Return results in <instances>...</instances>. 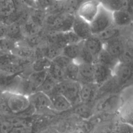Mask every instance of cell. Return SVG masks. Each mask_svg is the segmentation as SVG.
<instances>
[{"label": "cell", "mask_w": 133, "mask_h": 133, "mask_svg": "<svg viewBox=\"0 0 133 133\" xmlns=\"http://www.w3.org/2000/svg\"><path fill=\"white\" fill-rule=\"evenodd\" d=\"M75 15L68 13L47 14L44 23L52 32H64L72 30Z\"/></svg>", "instance_id": "6da1fadb"}, {"label": "cell", "mask_w": 133, "mask_h": 133, "mask_svg": "<svg viewBox=\"0 0 133 133\" xmlns=\"http://www.w3.org/2000/svg\"><path fill=\"white\" fill-rule=\"evenodd\" d=\"M10 113L21 114L31 105L28 96L19 92L7 91L3 93Z\"/></svg>", "instance_id": "7a4b0ae2"}, {"label": "cell", "mask_w": 133, "mask_h": 133, "mask_svg": "<svg viewBox=\"0 0 133 133\" xmlns=\"http://www.w3.org/2000/svg\"><path fill=\"white\" fill-rule=\"evenodd\" d=\"M81 84L79 82L70 79H65L57 83L51 92L60 93L63 95L72 104L80 102L79 92Z\"/></svg>", "instance_id": "3957f363"}, {"label": "cell", "mask_w": 133, "mask_h": 133, "mask_svg": "<svg viewBox=\"0 0 133 133\" xmlns=\"http://www.w3.org/2000/svg\"><path fill=\"white\" fill-rule=\"evenodd\" d=\"M89 23L92 35H98L113 24L112 12L101 4L97 14Z\"/></svg>", "instance_id": "277c9868"}, {"label": "cell", "mask_w": 133, "mask_h": 133, "mask_svg": "<svg viewBox=\"0 0 133 133\" xmlns=\"http://www.w3.org/2000/svg\"><path fill=\"white\" fill-rule=\"evenodd\" d=\"M113 76L120 86L130 83L133 77V62L119 61L113 70Z\"/></svg>", "instance_id": "5b68a950"}, {"label": "cell", "mask_w": 133, "mask_h": 133, "mask_svg": "<svg viewBox=\"0 0 133 133\" xmlns=\"http://www.w3.org/2000/svg\"><path fill=\"white\" fill-rule=\"evenodd\" d=\"M101 3L98 0H86L80 5L76 15L90 23L97 14Z\"/></svg>", "instance_id": "8992f818"}, {"label": "cell", "mask_w": 133, "mask_h": 133, "mask_svg": "<svg viewBox=\"0 0 133 133\" xmlns=\"http://www.w3.org/2000/svg\"><path fill=\"white\" fill-rule=\"evenodd\" d=\"M30 104L36 110L42 111L52 109L49 96L44 92L37 90L28 96Z\"/></svg>", "instance_id": "52a82bcc"}, {"label": "cell", "mask_w": 133, "mask_h": 133, "mask_svg": "<svg viewBox=\"0 0 133 133\" xmlns=\"http://www.w3.org/2000/svg\"><path fill=\"white\" fill-rule=\"evenodd\" d=\"M80 102L89 104L95 99L100 87L95 83H81Z\"/></svg>", "instance_id": "ba28073f"}, {"label": "cell", "mask_w": 133, "mask_h": 133, "mask_svg": "<svg viewBox=\"0 0 133 133\" xmlns=\"http://www.w3.org/2000/svg\"><path fill=\"white\" fill-rule=\"evenodd\" d=\"M72 30L82 41L86 39L92 35L90 23L76 14L75 16Z\"/></svg>", "instance_id": "9c48e42d"}, {"label": "cell", "mask_w": 133, "mask_h": 133, "mask_svg": "<svg viewBox=\"0 0 133 133\" xmlns=\"http://www.w3.org/2000/svg\"><path fill=\"white\" fill-rule=\"evenodd\" d=\"M113 76V71L98 62L94 63V82L101 86Z\"/></svg>", "instance_id": "30bf717a"}, {"label": "cell", "mask_w": 133, "mask_h": 133, "mask_svg": "<svg viewBox=\"0 0 133 133\" xmlns=\"http://www.w3.org/2000/svg\"><path fill=\"white\" fill-rule=\"evenodd\" d=\"M51 100L52 109L57 111H66L72 107L71 103L62 94L55 92H51L47 94Z\"/></svg>", "instance_id": "8fae6325"}, {"label": "cell", "mask_w": 133, "mask_h": 133, "mask_svg": "<svg viewBox=\"0 0 133 133\" xmlns=\"http://www.w3.org/2000/svg\"><path fill=\"white\" fill-rule=\"evenodd\" d=\"M83 44L90 54L96 59L103 49V42L96 35H92L83 41Z\"/></svg>", "instance_id": "7c38bea8"}, {"label": "cell", "mask_w": 133, "mask_h": 133, "mask_svg": "<svg viewBox=\"0 0 133 133\" xmlns=\"http://www.w3.org/2000/svg\"><path fill=\"white\" fill-rule=\"evenodd\" d=\"M125 43L119 36L104 43L103 48L118 59L124 49Z\"/></svg>", "instance_id": "4fadbf2b"}, {"label": "cell", "mask_w": 133, "mask_h": 133, "mask_svg": "<svg viewBox=\"0 0 133 133\" xmlns=\"http://www.w3.org/2000/svg\"><path fill=\"white\" fill-rule=\"evenodd\" d=\"M121 98L118 95L111 94L101 100L97 109L100 111H110L115 110L118 107Z\"/></svg>", "instance_id": "5bb4252c"}, {"label": "cell", "mask_w": 133, "mask_h": 133, "mask_svg": "<svg viewBox=\"0 0 133 133\" xmlns=\"http://www.w3.org/2000/svg\"><path fill=\"white\" fill-rule=\"evenodd\" d=\"M78 64L79 73V82L81 83H94V63L82 62Z\"/></svg>", "instance_id": "9a60e30c"}, {"label": "cell", "mask_w": 133, "mask_h": 133, "mask_svg": "<svg viewBox=\"0 0 133 133\" xmlns=\"http://www.w3.org/2000/svg\"><path fill=\"white\" fill-rule=\"evenodd\" d=\"M113 24L119 27H125L133 23L130 14L125 9H121L112 12Z\"/></svg>", "instance_id": "2e32d148"}, {"label": "cell", "mask_w": 133, "mask_h": 133, "mask_svg": "<svg viewBox=\"0 0 133 133\" xmlns=\"http://www.w3.org/2000/svg\"><path fill=\"white\" fill-rule=\"evenodd\" d=\"M16 12L17 6L15 0H0V17L3 21Z\"/></svg>", "instance_id": "e0dca14e"}, {"label": "cell", "mask_w": 133, "mask_h": 133, "mask_svg": "<svg viewBox=\"0 0 133 133\" xmlns=\"http://www.w3.org/2000/svg\"><path fill=\"white\" fill-rule=\"evenodd\" d=\"M96 62L108 67L113 71L118 63L119 60L103 48L98 56Z\"/></svg>", "instance_id": "ac0fdd59"}, {"label": "cell", "mask_w": 133, "mask_h": 133, "mask_svg": "<svg viewBox=\"0 0 133 133\" xmlns=\"http://www.w3.org/2000/svg\"><path fill=\"white\" fill-rule=\"evenodd\" d=\"M82 41L78 43L68 44L64 46L62 49V54L75 61L78 57L82 45Z\"/></svg>", "instance_id": "d6986e66"}, {"label": "cell", "mask_w": 133, "mask_h": 133, "mask_svg": "<svg viewBox=\"0 0 133 133\" xmlns=\"http://www.w3.org/2000/svg\"><path fill=\"white\" fill-rule=\"evenodd\" d=\"M48 73L58 83L66 79L65 69L51 61L48 70Z\"/></svg>", "instance_id": "ffe728a7"}, {"label": "cell", "mask_w": 133, "mask_h": 133, "mask_svg": "<svg viewBox=\"0 0 133 133\" xmlns=\"http://www.w3.org/2000/svg\"><path fill=\"white\" fill-rule=\"evenodd\" d=\"M101 4L109 10L114 11L126 9L128 2L127 0H99Z\"/></svg>", "instance_id": "44dd1931"}, {"label": "cell", "mask_w": 133, "mask_h": 133, "mask_svg": "<svg viewBox=\"0 0 133 133\" xmlns=\"http://www.w3.org/2000/svg\"><path fill=\"white\" fill-rule=\"evenodd\" d=\"M62 48L49 43V44L42 48L39 53L42 57H45L52 61L56 57L62 54Z\"/></svg>", "instance_id": "7402d4cb"}, {"label": "cell", "mask_w": 133, "mask_h": 133, "mask_svg": "<svg viewBox=\"0 0 133 133\" xmlns=\"http://www.w3.org/2000/svg\"><path fill=\"white\" fill-rule=\"evenodd\" d=\"M21 26L24 37L39 33L42 27L32 20L30 18Z\"/></svg>", "instance_id": "603a6c76"}, {"label": "cell", "mask_w": 133, "mask_h": 133, "mask_svg": "<svg viewBox=\"0 0 133 133\" xmlns=\"http://www.w3.org/2000/svg\"><path fill=\"white\" fill-rule=\"evenodd\" d=\"M119 34L120 30L119 27L113 24L99 34L96 35H97L104 43L111 39L119 36Z\"/></svg>", "instance_id": "cb8c5ba5"}, {"label": "cell", "mask_w": 133, "mask_h": 133, "mask_svg": "<svg viewBox=\"0 0 133 133\" xmlns=\"http://www.w3.org/2000/svg\"><path fill=\"white\" fill-rule=\"evenodd\" d=\"M7 37L17 42L23 36L21 31V26L17 22H14L7 25Z\"/></svg>", "instance_id": "d4e9b609"}, {"label": "cell", "mask_w": 133, "mask_h": 133, "mask_svg": "<svg viewBox=\"0 0 133 133\" xmlns=\"http://www.w3.org/2000/svg\"><path fill=\"white\" fill-rule=\"evenodd\" d=\"M12 53L16 56L27 59H32L35 56V51L29 46H16Z\"/></svg>", "instance_id": "484cf974"}, {"label": "cell", "mask_w": 133, "mask_h": 133, "mask_svg": "<svg viewBox=\"0 0 133 133\" xmlns=\"http://www.w3.org/2000/svg\"><path fill=\"white\" fill-rule=\"evenodd\" d=\"M65 76L68 79L79 82L78 64L73 61L65 69Z\"/></svg>", "instance_id": "4316f807"}, {"label": "cell", "mask_w": 133, "mask_h": 133, "mask_svg": "<svg viewBox=\"0 0 133 133\" xmlns=\"http://www.w3.org/2000/svg\"><path fill=\"white\" fill-rule=\"evenodd\" d=\"M119 61L133 62V43L125 42L124 49L118 58Z\"/></svg>", "instance_id": "83f0119b"}, {"label": "cell", "mask_w": 133, "mask_h": 133, "mask_svg": "<svg viewBox=\"0 0 133 133\" xmlns=\"http://www.w3.org/2000/svg\"><path fill=\"white\" fill-rule=\"evenodd\" d=\"M46 15L47 13L45 10L37 7L33 9V10L30 13V18L36 24L42 26L44 24Z\"/></svg>", "instance_id": "f1b7e54d"}, {"label": "cell", "mask_w": 133, "mask_h": 133, "mask_svg": "<svg viewBox=\"0 0 133 133\" xmlns=\"http://www.w3.org/2000/svg\"><path fill=\"white\" fill-rule=\"evenodd\" d=\"M57 83V82H56L48 73H47L45 79L37 90L42 91L48 94L52 91Z\"/></svg>", "instance_id": "f546056e"}, {"label": "cell", "mask_w": 133, "mask_h": 133, "mask_svg": "<svg viewBox=\"0 0 133 133\" xmlns=\"http://www.w3.org/2000/svg\"><path fill=\"white\" fill-rule=\"evenodd\" d=\"M51 61L48 58L42 57L36 58L32 63V69L34 71H41L47 70L50 66Z\"/></svg>", "instance_id": "4dcf8cb0"}, {"label": "cell", "mask_w": 133, "mask_h": 133, "mask_svg": "<svg viewBox=\"0 0 133 133\" xmlns=\"http://www.w3.org/2000/svg\"><path fill=\"white\" fill-rule=\"evenodd\" d=\"M24 67L16 62H13L1 66L0 69L4 72L9 74H18L23 70Z\"/></svg>", "instance_id": "1f68e13d"}, {"label": "cell", "mask_w": 133, "mask_h": 133, "mask_svg": "<svg viewBox=\"0 0 133 133\" xmlns=\"http://www.w3.org/2000/svg\"><path fill=\"white\" fill-rule=\"evenodd\" d=\"M17 46V42L8 37H4L0 38V50L12 52V50Z\"/></svg>", "instance_id": "d6a6232c"}, {"label": "cell", "mask_w": 133, "mask_h": 133, "mask_svg": "<svg viewBox=\"0 0 133 133\" xmlns=\"http://www.w3.org/2000/svg\"><path fill=\"white\" fill-rule=\"evenodd\" d=\"M82 3L81 0H64L65 12L76 15Z\"/></svg>", "instance_id": "836d02e7"}, {"label": "cell", "mask_w": 133, "mask_h": 133, "mask_svg": "<svg viewBox=\"0 0 133 133\" xmlns=\"http://www.w3.org/2000/svg\"><path fill=\"white\" fill-rule=\"evenodd\" d=\"M62 36L65 45L78 43L82 40L72 30L62 32Z\"/></svg>", "instance_id": "e575fe53"}, {"label": "cell", "mask_w": 133, "mask_h": 133, "mask_svg": "<svg viewBox=\"0 0 133 133\" xmlns=\"http://www.w3.org/2000/svg\"><path fill=\"white\" fill-rule=\"evenodd\" d=\"M52 61L60 65V66L62 67L63 68L65 69L66 66L73 60L61 54L57 57H56Z\"/></svg>", "instance_id": "d590c367"}, {"label": "cell", "mask_w": 133, "mask_h": 133, "mask_svg": "<svg viewBox=\"0 0 133 133\" xmlns=\"http://www.w3.org/2000/svg\"><path fill=\"white\" fill-rule=\"evenodd\" d=\"M24 41H25L27 45L33 48L38 45L41 42V38L38 33L35 35L24 37Z\"/></svg>", "instance_id": "8d00e7d4"}, {"label": "cell", "mask_w": 133, "mask_h": 133, "mask_svg": "<svg viewBox=\"0 0 133 133\" xmlns=\"http://www.w3.org/2000/svg\"><path fill=\"white\" fill-rule=\"evenodd\" d=\"M88 104H85L82 103L81 104L78 105L75 109V112L77 114H79L81 116H89L90 115L91 111L88 107Z\"/></svg>", "instance_id": "74e56055"}, {"label": "cell", "mask_w": 133, "mask_h": 133, "mask_svg": "<svg viewBox=\"0 0 133 133\" xmlns=\"http://www.w3.org/2000/svg\"><path fill=\"white\" fill-rule=\"evenodd\" d=\"M117 132H133V125L127 122L118 125L116 128Z\"/></svg>", "instance_id": "f35d334b"}, {"label": "cell", "mask_w": 133, "mask_h": 133, "mask_svg": "<svg viewBox=\"0 0 133 133\" xmlns=\"http://www.w3.org/2000/svg\"><path fill=\"white\" fill-rule=\"evenodd\" d=\"M13 128V124L8 119L0 124V131L2 132H10Z\"/></svg>", "instance_id": "ab89813d"}, {"label": "cell", "mask_w": 133, "mask_h": 133, "mask_svg": "<svg viewBox=\"0 0 133 133\" xmlns=\"http://www.w3.org/2000/svg\"><path fill=\"white\" fill-rule=\"evenodd\" d=\"M56 0H37L38 7L44 10H46L51 6Z\"/></svg>", "instance_id": "60d3db41"}, {"label": "cell", "mask_w": 133, "mask_h": 133, "mask_svg": "<svg viewBox=\"0 0 133 133\" xmlns=\"http://www.w3.org/2000/svg\"><path fill=\"white\" fill-rule=\"evenodd\" d=\"M22 3L28 7L33 9L38 7L36 0H21Z\"/></svg>", "instance_id": "b9f144b4"}, {"label": "cell", "mask_w": 133, "mask_h": 133, "mask_svg": "<svg viewBox=\"0 0 133 133\" xmlns=\"http://www.w3.org/2000/svg\"><path fill=\"white\" fill-rule=\"evenodd\" d=\"M7 25L4 23L0 24V38L6 37L7 36Z\"/></svg>", "instance_id": "7bdbcfd3"}, {"label": "cell", "mask_w": 133, "mask_h": 133, "mask_svg": "<svg viewBox=\"0 0 133 133\" xmlns=\"http://www.w3.org/2000/svg\"><path fill=\"white\" fill-rule=\"evenodd\" d=\"M127 6L130 7H133V0H127Z\"/></svg>", "instance_id": "ee69618b"}, {"label": "cell", "mask_w": 133, "mask_h": 133, "mask_svg": "<svg viewBox=\"0 0 133 133\" xmlns=\"http://www.w3.org/2000/svg\"><path fill=\"white\" fill-rule=\"evenodd\" d=\"M127 122L133 125V116L131 117V118L127 121Z\"/></svg>", "instance_id": "f6af8a7d"}, {"label": "cell", "mask_w": 133, "mask_h": 133, "mask_svg": "<svg viewBox=\"0 0 133 133\" xmlns=\"http://www.w3.org/2000/svg\"><path fill=\"white\" fill-rule=\"evenodd\" d=\"M3 92L2 91V88H0V96H1V95L2 94V93H3Z\"/></svg>", "instance_id": "bcb514c9"}, {"label": "cell", "mask_w": 133, "mask_h": 133, "mask_svg": "<svg viewBox=\"0 0 133 133\" xmlns=\"http://www.w3.org/2000/svg\"><path fill=\"white\" fill-rule=\"evenodd\" d=\"M131 82H133V77H132V79H131V81L130 83H131Z\"/></svg>", "instance_id": "7dc6e473"}, {"label": "cell", "mask_w": 133, "mask_h": 133, "mask_svg": "<svg viewBox=\"0 0 133 133\" xmlns=\"http://www.w3.org/2000/svg\"><path fill=\"white\" fill-rule=\"evenodd\" d=\"M86 1V0H81V1L82 2H83L84 1Z\"/></svg>", "instance_id": "c3c4849f"}, {"label": "cell", "mask_w": 133, "mask_h": 133, "mask_svg": "<svg viewBox=\"0 0 133 133\" xmlns=\"http://www.w3.org/2000/svg\"><path fill=\"white\" fill-rule=\"evenodd\" d=\"M98 1H99V0H98Z\"/></svg>", "instance_id": "681fc988"}, {"label": "cell", "mask_w": 133, "mask_h": 133, "mask_svg": "<svg viewBox=\"0 0 133 133\" xmlns=\"http://www.w3.org/2000/svg\"><path fill=\"white\" fill-rule=\"evenodd\" d=\"M36 1H37V0H36Z\"/></svg>", "instance_id": "f907efd6"}]
</instances>
